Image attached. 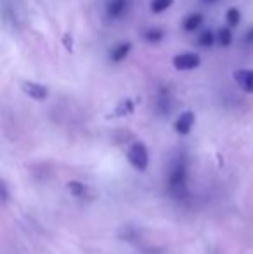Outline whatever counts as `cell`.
Returning <instances> with one entry per match:
<instances>
[{"label": "cell", "instance_id": "6da1fadb", "mask_svg": "<svg viewBox=\"0 0 253 254\" xmlns=\"http://www.w3.org/2000/svg\"><path fill=\"white\" fill-rule=\"evenodd\" d=\"M186 182H187V168L182 161H177V163L172 166V170L169 171L170 194H173L175 197L182 195V192L186 190Z\"/></svg>", "mask_w": 253, "mask_h": 254}, {"label": "cell", "instance_id": "7a4b0ae2", "mask_svg": "<svg viewBox=\"0 0 253 254\" xmlns=\"http://www.w3.org/2000/svg\"><path fill=\"white\" fill-rule=\"evenodd\" d=\"M127 159L137 171H146L149 164V154L146 145L142 142H134L127 151Z\"/></svg>", "mask_w": 253, "mask_h": 254}, {"label": "cell", "instance_id": "3957f363", "mask_svg": "<svg viewBox=\"0 0 253 254\" xmlns=\"http://www.w3.org/2000/svg\"><path fill=\"white\" fill-rule=\"evenodd\" d=\"M172 64H173V67L179 71H191V69H196V67L201 64V57L196 52H184L173 57Z\"/></svg>", "mask_w": 253, "mask_h": 254}, {"label": "cell", "instance_id": "277c9868", "mask_svg": "<svg viewBox=\"0 0 253 254\" xmlns=\"http://www.w3.org/2000/svg\"><path fill=\"white\" fill-rule=\"evenodd\" d=\"M104 9L109 19H122L130 9V0H106Z\"/></svg>", "mask_w": 253, "mask_h": 254}, {"label": "cell", "instance_id": "5b68a950", "mask_svg": "<svg viewBox=\"0 0 253 254\" xmlns=\"http://www.w3.org/2000/svg\"><path fill=\"white\" fill-rule=\"evenodd\" d=\"M21 90L30 99H33V101H45L49 95V88L42 83H37V81H23L21 83Z\"/></svg>", "mask_w": 253, "mask_h": 254}, {"label": "cell", "instance_id": "8992f818", "mask_svg": "<svg viewBox=\"0 0 253 254\" xmlns=\"http://www.w3.org/2000/svg\"><path fill=\"white\" fill-rule=\"evenodd\" d=\"M194 121H196L194 113H192V111H184V113L177 118L173 128H175V131L179 135H187V133H191L192 127H194Z\"/></svg>", "mask_w": 253, "mask_h": 254}, {"label": "cell", "instance_id": "52a82bcc", "mask_svg": "<svg viewBox=\"0 0 253 254\" xmlns=\"http://www.w3.org/2000/svg\"><path fill=\"white\" fill-rule=\"evenodd\" d=\"M238 87L247 94H253V69H238L233 73Z\"/></svg>", "mask_w": 253, "mask_h": 254}, {"label": "cell", "instance_id": "ba28073f", "mask_svg": "<svg viewBox=\"0 0 253 254\" xmlns=\"http://www.w3.org/2000/svg\"><path fill=\"white\" fill-rule=\"evenodd\" d=\"M130 52H132V42H120V44H116L115 47L109 51L108 57L113 64H118V63H122V61H125Z\"/></svg>", "mask_w": 253, "mask_h": 254}, {"label": "cell", "instance_id": "9c48e42d", "mask_svg": "<svg viewBox=\"0 0 253 254\" xmlns=\"http://www.w3.org/2000/svg\"><path fill=\"white\" fill-rule=\"evenodd\" d=\"M203 21H205V16H203L201 12H191V14H187V16L182 19L184 31H189V33H191V31L198 30V28L203 24Z\"/></svg>", "mask_w": 253, "mask_h": 254}, {"label": "cell", "instance_id": "30bf717a", "mask_svg": "<svg viewBox=\"0 0 253 254\" xmlns=\"http://www.w3.org/2000/svg\"><path fill=\"white\" fill-rule=\"evenodd\" d=\"M142 38H144L148 44H158L165 38V30L160 26H149L142 31Z\"/></svg>", "mask_w": 253, "mask_h": 254}, {"label": "cell", "instance_id": "8fae6325", "mask_svg": "<svg viewBox=\"0 0 253 254\" xmlns=\"http://www.w3.org/2000/svg\"><path fill=\"white\" fill-rule=\"evenodd\" d=\"M233 40H234V35L229 26H224L217 31V44H219L220 47H229V45L233 44Z\"/></svg>", "mask_w": 253, "mask_h": 254}, {"label": "cell", "instance_id": "7c38bea8", "mask_svg": "<svg viewBox=\"0 0 253 254\" xmlns=\"http://www.w3.org/2000/svg\"><path fill=\"white\" fill-rule=\"evenodd\" d=\"M241 23V10L238 7H229L226 12V24L233 30Z\"/></svg>", "mask_w": 253, "mask_h": 254}, {"label": "cell", "instance_id": "4fadbf2b", "mask_svg": "<svg viewBox=\"0 0 253 254\" xmlns=\"http://www.w3.org/2000/svg\"><path fill=\"white\" fill-rule=\"evenodd\" d=\"M172 3H173V0H151L149 9H151V12H155V14H162L170 9Z\"/></svg>", "mask_w": 253, "mask_h": 254}, {"label": "cell", "instance_id": "5bb4252c", "mask_svg": "<svg viewBox=\"0 0 253 254\" xmlns=\"http://www.w3.org/2000/svg\"><path fill=\"white\" fill-rule=\"evenodd\" d=\"M215 42H217V35H213V31H210V30H205L198 37V45H199V47L208 49V47H212Z\"/></svg>", "mask_w": 253, "mask_h": 254}, {"label": "cell", "instance_id": "9a60e30c", "mask_svg": "<svg viewBox=\"0 0 253 254\" xmlns=\"http://www.w3.org/2000/svg\"><path fill=\"white\" fill-rule=\"evenodd\" d=\"M68 190L75 195V197H84L85 192H87V187H85L82 182H77V180H71L68 182Z\"/></svg>", "mask_w": 253, "mask_h": 254}, {"label": "cell", "instance_id": "2e32d148", "mask_svg": "<svg viewBox=\"0 0 253 254\" xmlns=\"http://www.w3.org/2000/svg\"><path fill=\"white\" fill-rule=\"evenodd\" d=\"M134 111V102L132 101H123V102H120L118 106H116V109H115V116H125V114L128 113H132Z\"/></svg>", "mask_w": 253, "mask_h": 254}, {"label": "cell", "instance_id": "e0dca14e", "mask_svg": "<svg viewBox=\"0 0 253 254\" xmlns=\"http://www.w3.org/2000/svg\"><path fill=\"white\" fill-rule=\"evenodd\" d=\"M158 109H162L163 113H169V109H170V95H169V92H162V94H160Z\"/></svg>", "mask_w": 253, "mask_h": 254}, {"label": "cell", "instance_id": "ac0fdd59", "mask_svg": "<svg viewBox=\"0 0 253 254\" xmlns=\"http://www.w3.org/2000/svg\"><path fill=\"white\" fill-rule=\"evenodd\" d=\"M241 44H243L245 47H252L253 45V26H250L243 33V37H241Z\"/></svg>", "mask_w": 253, "mask_h": 254}, {"label": "cell", "instance_id": "d6986e66", "mask_svg": "<svg viewBox=\"0 0 253 254\" xmlns=\"http://www.w3.org/2000/svg\"><path fill=\"white\" fill-rule=\"evenodd\" d=\"M203 3H217L219 0H201Z\"/></svg>", "mask_w": 253, "mask_h": 254}]
</instances>
